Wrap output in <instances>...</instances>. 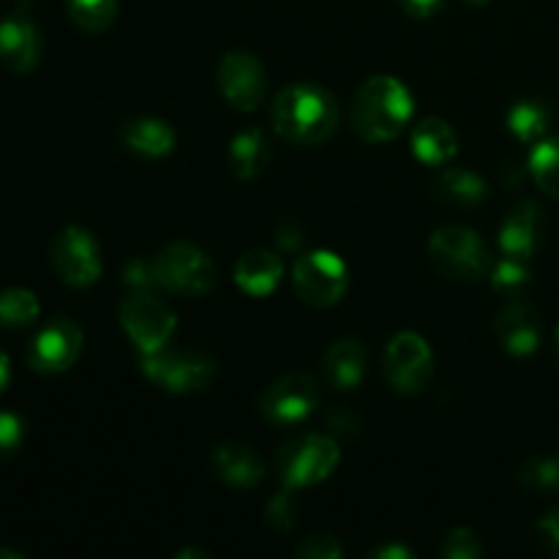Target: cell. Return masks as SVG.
Listing matches in <instances>:
<instances>
[{
    "label": "cell",
    "instance_id": "cell-1",
    "mask_svg": "<svg viewBox=\"0 0 559 559\" xmlns=\"http://www.w3.org/2000/svg\"><path fill=\"white\" fill-rule=\"evenodd\" d=\"M271 120L276 134L293 145H322L338 129V104L325 87L295 82L273 98Z\"/></svg>",
    "mask_w": 559,
    "mask_h": 559
},
{
    "label": "cell",
    "instance_id": "cell-2",
    "mask_svg": "<svg viewBox=\"0 0 559 559\" xmlns=\"http://www.w3.org/2000/svg\"><path fill=\"white\" fill-rule=\"evenodd\" d=\"M413 112V93L407 91L402 80L388 74L366 80L355 93L353 107H349L353 129L358 131L360 140L374 142V145L396 140L407 129Z\"/></svg>",
    "mask_w": 559,
    "mask_h": 559
},
{
    "label": "cell",
    "instance_id": "cell-3",
    "mask_svg": "<svg viewBox=\"0 0 559 559\" xmlns=\"http://www.w3.org/2000/svg\"><path fill=\"white\" fill-rule=\"evenodd\" d=\"M429 257L442 276L462 284L480 282L489 276L495 265L484 238L462 224H448L437 229L429 238Z\"/></svg>",
    "mask_w": 559,
    "mask_h": 559
},
{
    "label": "cell",
    "instance_id": "cell-4",
    "mask_svg": "<svg viewBox=\"0 0 559 559\" xmlns=\"http://www.w3.org/2000/svg\"><path fill=\"white\" fill-rule=\"evenodd\" d=\"M153 265H156L158 287L180 295V298H202L218 282L211 257L205 254V249L189 243V240H175V243L164 246L153 257Z\"/></svg>",
    "mask_w": 559,
    "mask_h": 559
},
{
    "label": "cell",
    "instance_id": "cell-5",
    "mask_svg": "<svg viewBox=\"0 0 559 559\" xmlns=\"http://www.w3.org/2000/svg\"><path fill=\"white\" fill-rule=\"evenodd\" d=\"M342 462L336 440L331 435H306L278 448V475L287 489H309L331 478Z\"/></svg>",
    "mask_w": 559,
    "mask_h": 559
},
{
    "label": "cell",
    "instance_id": "cell-6",
    "mask_svg": "<svg viewBox=\"0 0 559 559\" xmlns=\"http://www.w3.org/2000/svg\"><path fill=\"white\" fill-rule=\"evenodd\" d=\"M142 374L169 393L205 391L216 377V360L200 349H156L142 355Z\"/></svg>",
    "mask_w": 559,
    "mask_h": 559
},
{
    "label": "cell",
    "instance_id": "cell-7",
    "mask_svg": "<svg viewBox=\"0 0 559 559\" xmlns=\"http://www.w3.org/2000/svg\"><path fill=\"white\" fill-rule=\"evenodd\" d=\"M295 293L311 309H331L347 295L349 267L333 251H309L298 257L293 271Z\"/></svg>",
    "mask_w": 559,
    "mask_h": 559
},
{
    "label": "cell",
    "instance_id": "cell-8",
    "mask_svg": "<svg viewBox=\"0 0 559 559\" xmlns=\"http://www.w3.org/2000/svg\"><path fill=\"white\" fill-rule=\"evenodd\" d=\"M118 320L123 325L126 336L134 342V347L142 355L167 347V342L175 333V325H178L175 311L156 293L126 295L118 309Z\"/></svg>",
    "mask_w": 559,
    "mask_h": 559
},
{
    "label": "cell",
    "instance_id": "cell-9",
    "mask_svg": "<svg viewBox=\"0 0 559 559\" xmlns=\"http://www.w3.org/2000/svg\"><path fill=\"white\" fill-rule=\"evenodd\" d=\"M435 374V355L420 333L402 331L385 349V377L391 388L404 396H415L429 385Z\"/></svg>",
    "mask_w": 559,
    "mask_h": 559
},
{
    "label": "cell",
    "instance_id": "cell-10",
    "mask_svg": "<svg viewBox=\"0 0 559 559\" xmlns=\"http://www.w3.org/2000/svg\"><path fill=\"white\" fill-rule=\"evenodd\" d=\"M320 407V382L309 371H289L265 388L260 413L276 426L304 424Z\"/></svg>",
    "mask_w": 559,
    "mask_h": 559
},
{
    "label": "cell",
    "instance_id": "cell-11",
    "mask_svg": "<svg viewBox=\"0 0 559 559\" xmlns=\"http://www.w3.org/2000/svg\"><path fill=\"white\" fill-rule=\"evenodd\" d=\"M49 262H52L55 273L60 282L69 287H91L102 276V254H98V243L87 229L82 227H66L55 235L52 246H49Z\"/></svg>",
    "mask_w": 559,
    "mask_h": 559
},
{
    "label": "cell",
    "instance_id": "cell-12",
    "mask_svg": "<svg viewBox=\"0 0 559 559\" xmlns=\"http://www.w3.org/2000/svg\"><path fill=\"white\" fill-rule=\"evenodd\" d=\"M216 82L222 96L227 98L229 107L240 109V112H254L267 93V71L260 58L251 52H227L218 60Z\"/></svg>",
    "mask_w": 559,
    "mask_h": 559
},
{
    "label": "cell",
    "instance_id": "cell-13",
    "mask_svg": "<svg viewBox=\"0 0 559 559\" xmlns=\"http://www.w3.org/2000/svg\"><path fill=\"white\" fill-rule=\"evenodd\" d=\"M82 344H85L82 328L69 317H55L33 336L27 347V364L41 374H60L76 364Z\"/></svg>",
    "mask_w": 559,
    "mask_h": 559
},
{
    "label": "cell",
    "instance_id": "cell-14",
    "mask_svg": "<svg viewBox=\"0 0 559 559\" xmlns=\"http://www.w3.org/2000/svg\"><path fill=\"white\" fill-rule=\"evenodd\" d=\"M44 52L41 33L27 11V0H22L3 22H0V63L14 74H27L38 66Z\"/></svg>",
    "mask_w": 559,
    "mask_h": 559
},
{
    "label": "cell",
    "instance_id": "cell-15",
    "mask_svg": "<svg viewBox=\"0 0 559 559\" xmlns=\"http://www.w3.org/2000/svg\"><path fill=\"white\" fill-rule=\"evenodd\" d=\"M546 240V213L538 202L522 200L506 216L500 229V249L506 257L530 262Z\"/></svg>",
    "mask_w": 559,
    "mask_h": 559
},
{
    "label": "cell",
    "instance_id": "cell-16",
    "mask_svg": "<svg viewBox=\"0 0 559 559\" xmlns=\"http://www.w3.org/2000/svg\"><path fill=\"white\" fill-rule=\"evenodd\" d=\"M497 336L502 347L516 358H527L538 349L540 336H544V322L540 314L522 298H508L502 309L497 311Z\"/></svg>",
    "mask_w": 559,
    "mask_h": 559
},
{
    "label": "cell",
    "instance_id": "cell-17",
    "mask_svg": "<svg viewBox=\"0 0 559 559\" xmlns=\"http://www.w3.org/2000/svg\"><path fill=\"white\" fill-rule=\"evenodd\" d=\"M213 469L218 478L233 489H254L265 478V462L257 456L254 448L240 442H224L213 451Z\"/></svg>",
    "mask_w": 559,
    "mask_h": 559
},
{
    "label": "cell",
    "instance_id": "cell-18",
    "mask_svg": "<svg viewBox=\"0 0 559 559\" xmlns=\"http://www.w3.org/2000/svg\"><path fill=\"white\" fill-rule=\"evenodd\" d=\"M284 262L271 249H251L235 262V284L251 298H265L282 284Z\"/></svg>",
    "mask_w": 559,
    "mask_h": 559
},
{
    "label": "cell",
    "instance_id": "cell-19",
    "mask_svg": "<svg viewBox=\"0 0 559 559\" xmlns=\"http://www.w3.org/2000/svg\"><path fill=\"white\" fill-rule=\"evenodd\" d=\"M120 142L142 158H164L175 151V131L167 120L142 115L120 126Z\"/></svg>",
    "mask_w": 559,
    "mask_h": 559
},
{
    "label": "cell",
    "instance_id": "cell-20",
    "mask_svg": "<svg viewBox=\"0 0 559 559\" xmlns=\"http://www.w3.org/2000/svg\"><path fill=\"white\" fill-rule=\"evenodd\" d=\"M435 197L448 207H459V211H475L489 200V186L480 175L464 167H448L437 175L435 180Z\"/></svg>",
    "mask_w": 559,
    "mask_h": 559
},
{
    "label": "cell",
    "instance_id": "cell-21",
    "mask_svg": "<svg viewBox=\"0 0 559 559\" xmlns=\"http://www.w3.org/2000/svg\"><path fill=\"white\" fill-rule=\"evenodd\" d=\"M366 347L360 338L344 336L338 342L331 344V349L325 353V374L331 380L333 388L338 391H353L360 385L366 374Z\"/></svg>",
    "mask_w": 559,
    "mask_h": 559
},
{
    "label": "cell",
    "instance_id": "cell-22",
    "mask_svg": "<svg viewBox=\"0 0 559 559\" xmlns=\"http://www.w3.org/2000/svg\"><path fill=\"white\" fill-rule=\"evenodd\" d=\"M413 151L429 167H442L456 156L459 136L448 120L426 118L413 129Z\"/></svg>",
    "mask_w": 559,
    "mask_h": 559
},
{
    "label": "cell",
    "instance_id": "cell-23",
    "mask_svg": "<svg viewBox=\"0 0 559 559\" xmlns=\"http://www.w3.org/2000/svg\"><path fill=\"white\" fill-rule=\"evenodd\" d=\"M271 164V142L262 129H246L229 142V167L240 180H254Z\"/></svg>",
    "mask_w": 559,
    "mask_h": 559
},
{
    "label": "cell",
    "instance_id": "cell-24",
    "mask_svg": "<svg viewBox=\"0 0 559 559\" xmlns=\"http://www.w3.org/2000/svg\"><path fill=\"white\" fill-rule=\"evenodd\" d=\"M551 126V109L544 102H535V98H524L516 102L508 112V129L519 136L522 142H540L546 136Z\"/></svg>",
    "mask_w": 559,
    "mask_h": 559
},
{
    "label": "cell",
    "instance_id": "cell-25",
    "mask_svg": "<svg viewBox=\"0 0 559 559\" xmlns=\"http://www.w3.org/2000/svg\"><path fill=\"white\" fill-rule=\"evenodd\" d=\"M41 306L31 289L11 287L0 293V325L3 328H27L38 320Z\"/></svg>",
    "mask_w": 559,
    "mask_h": 559
},
{
    "label": "cell",
    "instance_id": "cell-26",
    "mask_svg": "<svg viewBox=\"0 0 559 559\" xmlns=\"http://www.w3.org/2000/svg\"><path fill=\"white\" fill-rule=\"evenodd\" d=\"M530 173L546 194L559 200V136L535 142L530 153Z\"/></svg>",
    "mask_w": 559,
    "mask_h": 559
},
{
    "label": "cell",
    "instance_id": "cell-27",
    "mask_svg": "<svg viewBox=\"0 0 559 559\" xmlns=\"http://www.w3.org/2000/svg\"><path fill=\"white\" fill-rule=\"evenodd\" d=\"M491 289L500 293L502 298H524V293L533 284V273H530L527 262L516 260V257H502L497 265H491Z\"/></svg>",
    "mask_w": 559,
    "mask_h": 559
},
{
    "label": "cell",
    "instance_id": "cell-28",
    "mask_svg": "<svg viewBox=\"0 0 559 559\" xmlns=\"http://www.w3.org/2000/svg\"><path fill=\"white\" fill-rule=\"evenodd\" d=\"M69 16L80 31L102 33L118 16V0H69Z\"/></svg>",
    "mask_w": 559,
    "mask_h": 559
},
{
    "label": "cell",
    "instance_id": "cell-29",
    "mask_svg": "<svg viewBox=\"0 0 559 559\" xmlns=\"http://www.w3.org/2000/svg\"><path fill=\"white\" fill-rule=\"evenodd\" d=\"M519 484L535 495H557L559 491V456L533 459L519 473Z\"/></svg>",
    "mask_w": 559,
    "mask_h": 559
},
{
    "label": "cell",
    "instance_id": "cell-30",
    "mask_svg": "<svg viewBox=\"0 0 559 559\" xmlns=\"http://www.w3.org/2000/svg\"><path fill=\"white\" fill-rule=\"evenodd\" d=\"M484 555L480 535L469 527H456L442 540V557L448 559H478Z\"/></svg>",
    "mask_w": 559,
    "mask_h": 559
},
{
    "label": "cell",
    "instance_id": "cell-31",
    "mask_svg": "<svg viewBox=\"0 0 559 559\" xmlns=\"http://www.w3.org/2000/svg\"><path fill=\"white\" fill-rule=\"evenodd\" d=\"M123 287H129L131 293H156L158 287V276H156V265L147 257H134V260L126 262L123 276H120Z\"/></svg>",
    "mask_w": 559,
    "mask_h": 559
},
{
    "label": "cell",
    "instance_id": "cell-32",
    "mask_svg": "<svg viewBox=\"0 0 559 559\" xmlns=\"http://www.w3.org/2000/svg\"><path fill=\"white\" fill-rule=\"evenodd\" d=\"M267 524L278 533H289L295 524V500H293V489L284 486V491H278L276 497L267 506Z\"/></svg>",
    "mask_w": 559,
    "mask_h": 559
},
{
    "label": "cell",
    "instance_id": "cell-33",
    "mask_svg": "<svg viewBox=\"0 0 559 559\" xmlns=\"http://www.w3.org/2000/svg\"><path fill=\"white\" fill-rule=\"evenodd\" d=\"M295 555L304 559H338L344 555V546L333 535H311L295 549Z\"/></svg>",
    "mask_w": 559,
    "mask_h": 559
},
{
    "label": "cell",
    "instance_id": "cell-34",
    "mask_svg": "<svg viewBox=\"0 0 559 559\" xmlns=\"http://www.w3.org/2000/svg\"><path fill=\"white\" fill-rule=\"evenodd\" d=\"M25 442V424L20 415L0 413V456H11Z\"/></svg>",
    "mask_w": 559,
    "mask_h": 559
},
{
    "label": "cell",
    "instance_id": "cell-35",
    "mask_svg": "<svg viewBox=\"0 0 559 559\" xmlns=\"http://www.w3.org/2000/svg\"><path fill=\"white\" fill-rule=\"evenodd\" d=\"M304 243H306L304 227H298V224H293V222L278 224V229H276L278 249L287 251V254H298V251L304 249Z\"/></svg>",
    "mask_w": 559,
    "mask_h": 559
},
{
    "label": "cell",
    "instance_id": "cell-36",
    "mask_svg": "<svg viewBox=\"0 0 559 559\" xmlns=\"http://www.w3.org/2000/svg\"><path fill=\"white\" fill-rule=\"evenodd\" d=\"M328 426H331L333 437H353L360 429V420L347 407H338L328 415Z\"/></svg>",
    "mask_w": 559,
    "mask_h": 559
},
{
    "label": "cell",
    "instance_id": "cell-37",
    "mask_svg": "<svg viewBox=\"0 0 559 559\" xmlns=\"http://www.w3.org/2000/svg\"><path fill=\"white\" fill-rule=\"evenodd\" d=\"M538 533L549 549H559V508H551L538 522Z\"/></svg>",
    "mask_w": 559,
    "mask_h": 559
},
{
    "label": "cell",
    "instance_id": "cell-38",
    "mask_svg": "<svg viewBox=\"0 0 559 559\" xmlns=\"http://www.w3.org/2000/svg\"><path fill=\"white\" fill-rule=\"evenodd\" d=\"M399 3L409 16H418V20L435 16L442 9V0H399Z\"/></svg>",
    "mask_w": 559,
    "mask_h": 559
},
{
    "label": "cell",
    "instance_id": "cell-39",
    "mask_svg": "<svg viewBox=\"0 0 559 559\" xmlns=\"http://www.w3.org/2000/svg\"><path fill=\"white\" fill-rule=\"evenodd\" d=\"M369 557H374V559H415V551L409 549V546H402V544H385V546H377V549H371Z\"/></svg>",
    "mask_w": 559,
    "mask_h": 559
},
{
    "label": "cell",
    "instance_id": "cell-40",
    "mask_svg": "<svg viewBox=\"0 0 559 559\" xmlns=\"http://www.w3.org/2000/svg\"><path fill=\"white\" fill-rule=\"evenodd\" d=\"M9 377H11V364H9V355L3 353V347H0V393L5 391V385H9Z\"/></svg>",
    "mask_w": 559,
    "mask_h": 559
},
{
    "label": "cell",
    "instance_id": "cell-41",
    "mask_svg": "<svg viewBox=\"0 0 559 559\" xmlns=\"http://www.w3.org/2000/svg\"><path fill=\"white\" fill-rule=\"evenodd\" d=\"M522 178H524L522 169H519L516 164H511V167H508V173H506V183H508V186H516Z\"/></svg>",
    "mask_w": 559,
    "mask_h": 559
},
{
    "label": "cell",
    "instance_id": "cell-42",
    "mask_svg": "<svg viewBox=\"0 0 559 559\" xmlns=\"http://www.w3.org/2000/svg\"><path fill=\"white\" fill-rule=\"evenodd\" d=\"M178 559H189V557H202V559H207L211 557V551H202V549H183V551H178V555H175Z\"/></svg>",
    "mask_w": 559,
    "mask_h": 559
},
{
    "label": "cell",
    "instance_id": "cell-43",
    "mask_svg": "<svg viewBox=\"0 0 559 559\" xmlns=\"http://www.w3.org/2000/svg\"><path fill=\"white\" fill-rule=\"evenodd\" d=\"M0 557H9V559H22L20 551H5V549H0Z\"/></svg>",
    "mask_w": 559,
    "mask_h": 559
},
{
    "label": "cell",
    "instance_id": "cell-44",
    "mask_svg": "<svg viewBox=\"0 0 559 559\" xmlns=\"http://www.w3.org/2000/svg\"><path fill=\"white\" fill-rule=\"evenodd\" d=\"M469 5H484V3H489V0H467Z\"/></svg>",
    "mask_w": 559,
    "mask_h": 559
},
{
    "label": "cell",
    "instance_id": "cell-45",
    "mask_svg": "<svg viewBox=\"0 0 559 559\" xmlns=\"http://www.w3.org/2000/svg\"><path fill=\"white\" fill-rule=\"evenodd\" d=\"M557 355H559V328H557Z\"/></svg>",
    "mask_w": 559,
    "mask_h": 559
}]
</instances>
